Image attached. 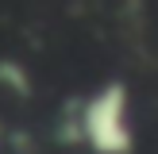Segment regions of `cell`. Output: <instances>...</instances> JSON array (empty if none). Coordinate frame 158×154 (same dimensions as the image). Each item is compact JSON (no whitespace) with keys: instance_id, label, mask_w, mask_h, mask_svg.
<instances>
[{"instance_id":"cell-1","label":"cell","mask_w":158,"mask_h":154,"mask_svg":"<svg viewBox=\"0 0 158 154\" xmlns=\"http://www.w3.org/2000/svg\"><path fill=\"white\" fill-rule=\"evenodd\" d=\"M123 108L127 104H123V89L120 85H112V89L100 100H93V108H89L85 127H89L93 143L104 154H123L131 146V131H127V120H123Z\"/></svg>"}]
</instances>
